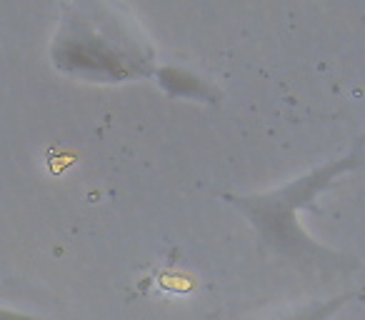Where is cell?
Returning a JSON list of instances; mask_svg holds the SVG:
<instances>
[{
    "instance_id": "6da1fadb",
    "label": "cell",
    "mask_w": 365,
    "mask_h": 320,
    "mask_svg": "<svg viewBox=\"0 0 365 320\" xmlns=\"http://www.w3.org/2000/svg\"><path fill=\"white\" fill-rule=\"evenodd\" d=\"M365 163V143L358 140L355 148L340 160L325 163L320 168L310 170L308 175L298 178L295 183L285 185L273 193L263 195H225L228 203H233L250 223L258 228L260 238L270 248L290 255L298 260H328V250L318 248L313 240L305 235V230L298 225V210L310 208L313 198L320 190L330 188L343 173H350L358 165Z\"/></svg>"
},
{
    "instance_id": "7a4b0ae2",
    "label": "cell",
    "mask_w": 365,
    "mask_h": 320,
    "mask_svg": "<svg viewBox=\"0 0 365 320\" xmlns=\"http://www.w3.org/2000/svg\"><path fill=\"white\" fill-rule=\"evenodd\" d=\"M158 78H160V86L165 88V91H170L173 96H188V98H210L215 96L218 98V93H213V88L208 86V83L198 81L195 76H190V73L185 71H175V68H163V71H158Z\"/></svg>"
},
{
    "instance_id": "3957f363",
    "label": "cell",
    "mask_w": 365,
    "mask_h": 320,
    "mask_svg": "<svg viewBox=\"0 0 365 320\" xmlns=\"http://www.w3.org/2000/svg\"><path fill=\"white\" fill-rule=\"evenodd\" d=\"M350 295H353V293H343V295H338V298L328 300V303H318V305H313L310 310H300L298 315H293V318H288V320H328L330 315H333L335 310H338L340 305L350 298Z\"/></svg>"
}]
</instances>
